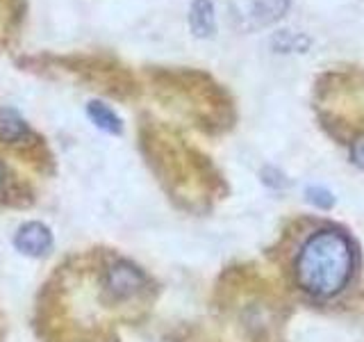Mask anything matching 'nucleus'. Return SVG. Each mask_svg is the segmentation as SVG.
I'll use <instances>...</instances> for the list:
<instances>
[{
    "label": "nucleus",
    "instance_id": "obj_1",
    "mask_svg": "<svg viewBox=\"0 0 364 342\" xmlns=\"http://www.w3.org/2000/svg\"><path fill=\"white\" fill-rule=\"evenodd\" d=\"M353 262L350 239L335 228H321L307 237L296 258V281L310 296L328 299L346 288Z\"/></svg>",
    "mask_w": 364,
    "mask_h": 342
},
{
    "label": "nucleus",
    "instance_id": "obj_2",
    "mask_svg": "<svg viewBox=\"0 0 364 342\" xmlns=\"http://www.w3.org/2000/svg\"><path fill=\"white\" fill-rule=\"evenodd\" d=\"M289 9V0H230V23L239 32H257L278 23Z\"/></svg>",
    "mask_w": 364,
    "mask_h": 342
},
{
    "label": "nucleus",
    "instance_id": "obj_3",
    "mask_svg": "<svg viewBox=\"0 0 364 342\" xmlns=\"http://www.w3.org/2000/svg\"><path fill=\"white\" fill-rule=\"evenodd\" d=\"M105 292L112 299H130L146 285L144 271L128 260H119L105 274Z\"/></svg>",
    "mask_w": 364,
    "mask_h": 342
},
{
    "label": "nucleus",
    "instance_id": "obj_4",
    "mask_svg": "<svg viewBox=\"0 0 364 342\" xmlns=\"http://www.w3.org/2000/svg\"><path fill=\"white\" fill-rule=\"evenodd\" d=\"M14 247L21 254L32 256V258L46 256L53 249V233H50V228L41 222H28L16 231Z\"/></svg>",
    "mask_w": 364,
    "mask_h": 342
},
{
    "label": "nucleus",
    "instance_id": "obj_5",
    "mask_svg": "<svg viewBox=\"0 0 364 342\" xmlns=\"http://www.w3.org/2000/svg\"><path fill=\"white\" fill-rule=\"evenodd\" d=\"M189 28L193 37L208 39L216 32V16H214V0H193L189 9Z\"/></svg>",
    "mask_w": 364,
    "mask_h": 342
},
{
    "label": "nucleus",
    "instance_id": "obj_6",
    "mask_svg": "<svg viewBox=\"0 0 364 342\" xmlns=\"http://www.w3.org/2000/svg\"><path fill=\"white\" fill-rule=\"evenodd\" d=\"M28 135H30L28 123L16 110L0 108V142L9 144V146L23 144L28 140Z\"/></svg>",
    "mask_w": 364,
    "mask_h": 342
},
{
    "label": "nucleus",
    "instance_id": "obj_7",
    "mask_svg": "<svg viewBox=\"0 0 364 342\" xmlns=\"http://www.w3.org/2000/svg\"><path fill=\"white\" fill-rule=\"evenodd\" d=\"M87 114H89L91 123H94L96 128L105 130L109 135H121V130H123L121 117L109 105H105L102 100H91L87 105Z\"/></svg>",
    "mask_w": 364,
    "mask_h": 342
},
{
    "label": "nucleus",
    "instance_id": "obj_8",
    "mask_svg": "<svg viewBox=\"0 0 364 342\" xmlns=\"http://www.w3.org/2000/svg\"><path fill=\"white\" fill-rule=\"evenodd\" d=\"M307 201L314 203L316 208H321V210H328V208H333V203H335V197H333V192H328L326 187H307Z\"/></svg>",
    "mask_w": 364,
    "mask_h": 342
},
{
    "label": "nucleus",
    "instance_id": "obj_9",
    "mask_svg": "<svg viewBox=\"0 0 364 342\" xmlns=\"http://www.w3.org/2000/svg\"><path fill=\"white\" fill-rule=\"evenodd\" d=\"M350 160L358 167H364V135H360L358 140L350 144Z\"/></svg>",
    "mask_w": 364,
    "mask_h": 342
},
{
    "label": "nucleus",
    "instance_id": "obj_10",
    "mask_svg": "<svg viewBox=\"0 0 364 342\" xmlns=\"http://www.w3.org/2000/svg\"><path fill=\"white\" fill-rule=\"evenodd\" d=\"M3 180H5V169H3V165H0V185H3Z\"/></svg>",
    "mask_w": 364,
    "mask_h": 342
}]
</instances>
